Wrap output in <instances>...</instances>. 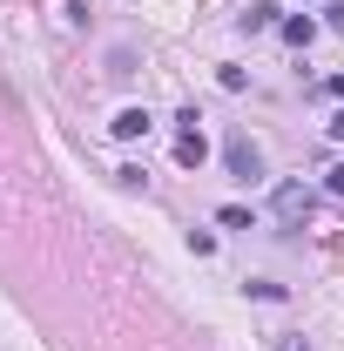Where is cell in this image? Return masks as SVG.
I'll use <instances>...</instances> for the list:
<instances>
[{"mask_svg": "<svg viewBox=\"0 0 344 351\" xmlns=\"http://www.w3.org/2000/svg\"><path fill=\"white\" fill-rule=\"evenodd\" d=\"M223 169L236 176V182H257V176H263V149L243 129H230V135H223Z\"/></svg>", "mask_w": 344, "mask_h": 351, "instance_id": "cell-1", "label": "cell"}, {"mask_svg": "<svg viewBox=\"0 0 344 351\" xmlns=\"http://www.w3.org/2000/svg\"><path fill=\"white\" fill-rule=\"evenodd\" d=\"M310 210H317V196H310L304 182H284V189H277V223H284V230H304Z\"/></svg>", "mask_w": 344, "mask_h": 351, "instance_id": "cell-2", "label": "cell"}, {"mask_svg": "<svg viewBox=\"0 0 344 351\" xmlns=\"http://www.w3.org/2000/svg\"><path fill=\"white\" fill-rule=\"evenodd\" d=\"M203 156H210L203 129H182V135H175V162H182V169H203Z\"/></svg>", "mask_w": 344, "mask_h": 351, "instance_id": "cell-3", "label": "cell"}, {"mask_svg": "<svg viewBox=\"0 0 344 351\" xmlns=\"http://www.w3.org/2000/svg\"><path fill=\"white\" fill-rule=\"evenodd\" d=\"M277 34H284L291 47H310L317 41V21H310V14H291V21H277Z\"/></svg>", "mask_w": 344, "mask_h": 351, "instance_id": "cell-4", "label": "cell"}, {"mask_svg": "<svg viewBox=\"0 0 344 351\" xmlns=\"http://www.w3.org/2000/svg\"><path fill=\"white\" fill-rule=\"evenodd\" d=\"M149 129H156L149 108H122V115H115V135H122V142H135V135H149Z\"/></svg>", "mask_w": 344, "mask_h": 351, "instance_id": "cell-5", "label": "cell"}, {"mask_svg": "<svg viewBox=\"0 0 344 351\" xmlns=\"http://www.w3.org/2000/svg\"><path fill=\"white\" fill-rule=\"evenodd\" d=\"M243 27H250V34H257V27H277V0H250V7H243Z\"/></svg>", "mask_w": 344, "mask_h": 351, "instance_id": "cell-6", "label": "cell"}, {"mask_svg": "<svg viewBox=\"0 0 344 351\" xmlns=\"http://www.w3.org/2000/svg\"><path fill=\"white\" fill-rule=\"evenodd\" d=\"M324 189H331V196H344V162H331V169H324Z\"/></svg>", "mask_w": 344, "mask_h": 351, "instance_id": "cell-7", "label": "cell"}, {"mask_svg": "<svg viewBox=\"0 0 344 351\" xmlns=\"http://www.w3.org/2000/svg\"><path fill=\"white\" fill-rule=\"evenodd\" d=\"M324 129H331V142H344V108L331 115V122H324Z\"/></svg>", "mask_w": 344, "mask_h": 351, "instance_id": "cell-8", "label": "cell"}, {"mask_svg": "<svg viewBox=\"0 0 344 351\" xmlns=\"http://www.w3.org/2000/svg\"><path fill=\"white\" fill-rule=\"evenodd\" d=\"M277 351H310V345H304V338H284V345H277Z\"/></svg>", "mask_w": 344, "mask_h": 351, "instance_id": "cell-9", "label": "cell"}]
</instances>
